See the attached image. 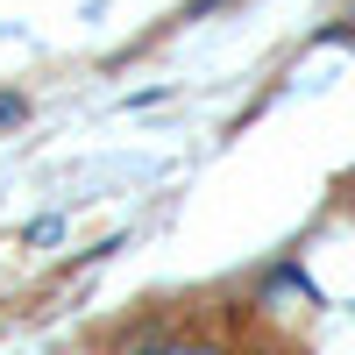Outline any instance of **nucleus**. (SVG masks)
I'll list each match as a JSON object with an SVG mask.
<instances>
[{
	"label": "nucleus",
	"instance_id": "nucleus-1",
	"mask_svg": "<svg viewBox=\"0 0 355 355\" xmlns=\"http://www.w3.org/2000/svg\"><path fill=\"white\" fill-rule=\"evenodd\" d=\"M157 355H227V348L220 341H164Z\"/></svg>",
	"mask_w": 355,
	"mask_h": 355
}]
</instances>
